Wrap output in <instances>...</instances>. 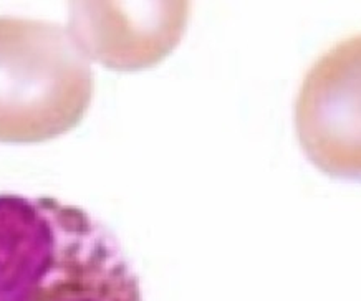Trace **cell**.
I'll return each instance as SVG.
<instances>
[{
    "mask_svg": "<svg viewBox=\"0 0 361 301\" xmlns=\"http://www.w3.org/2000/svg\"><path fill=\"white\" fill-rule=\"evenodd\" d=\"M0 301H142L110 232L51 197L0 194Z\"/></svg>",
    "mask_w": 361,
    "mask_h": 301,
    "instance_id": "cell-1",
    "label": "cell"
},
{
    "mask_svg": "<svg viewBox=\"0 0 361 301\" xmlns=\"http://www.w3.org/2000/svg\"><path fill=\"white\" fill-rule=\"evenodd\" d=\"M92 97V65L68 28L0 17V141L63 135L82 121Z\"/></svg>",
    "mask_w": 361,
    "mask_h": 301,
    "instance_id": "cell-2",
    "label": "cell"
},
{
    "mask_svg": "<svg viewBox=\"0 0 361 301\" xmlns=\"http://www.w3.org/2000/svg\"><path fill=\"white\" fill-rule=\"evenodd\" d=\"M361 40L353 35L326 50L303 80L297 99L298 140L323 172L358 178Z\"/></svg>",
    "mask_w": 361,
    "mask_h": 301,
    "instance_id": "cell-3",
    "label": "cell"
},
{
    "mask_svg": "<svg viewBox=\"0 0 361 301\" xmlns=\"http://www.w3.org/2000/svg\"><path fill=\"white\" fill-rule=\"evenodd\" d=\"M188 2H77L68 32L88 60L120 70L158 63L178 45Z\"/></svg>",
    "mask_w": 361,
    "mask_h": 301,
    "instance_id": "cell-4",
    "label": "cell"
}]
</instances>
